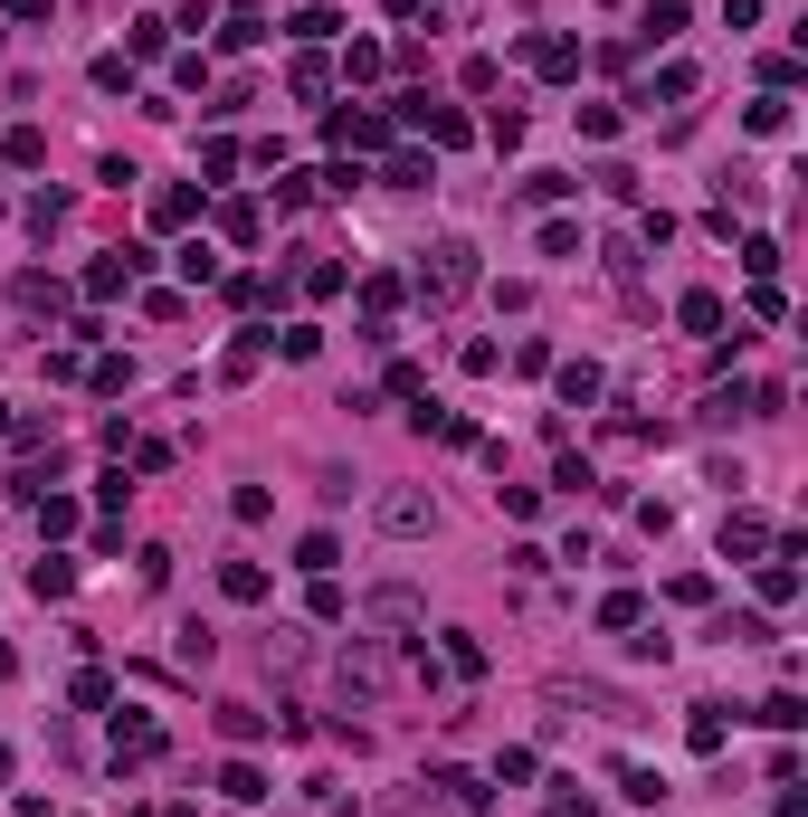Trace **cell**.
I'll list each match as a JSON object with an SVG mask.
<instances>
[{"mask_svg": "<svg viewBox=\"0 0 808 817\" xmlns=\"http://www.w3.org/2000/svg\"><path fill=\"white\" fill-rule=\"evenodd\" d=\"M0 779H10V742H0Z\"/></svg>", "mask_w": 808, "mask_h": 817, "instance_id": "cell-46", "label": "cell"}, {"mask_svg": "<svg viewBox=\"0 0 808 817\" xmlns=\"http://www.w3.org/2000/svg\"><path fill=\"white\" fill-rule=\"evenodd\" d=\"M95 86L124 95V86H134V57H124V48H115V57H95Z\"/></svg>", "mask_w": 808, "mask_h": 817, "instance_id": "cell-34", "label": "cell"}, {"mask_svg": "<svg viewBox=\"0 0 808 817\" xmlns=\"http://www.w3.org/2000/svg\"><path fill=\"white\" fill-rule=\"evenodd\" d=\"M760 542H770V523H760V514H733V523H723V561H752Z\"/></svg>", "mask_w": 808, "mask_h": 817, "instance_id": "cell-12", "label": "cell"}, {"mask_svg": "<svg viewBox=\"0 0 808 817\" xmlns=\"http://www.w3.org/2000/svg\"><path fill=\"white\" fill-rule=\"evenodd\" d=\"M448 666H457V675H485V647H475L466 628H448Z\"/></svg>", "mask_w": 808, "mask_h": 817, "instance_id": "cell-32", "label": "cell"}, {"mask_svg": "<svg viewBox=\"0 0 808 817\" xmlns=\"http://www.w3.org/2000/svg\"><path fill=\"white\" fill-rule=\"evenodd\" d=\"M219 789H229L238 808H258V798H266V771H258V761H229V771H219Z\"/></svg>", "mask_w": 808, "mask_h": 817, "instance_id": "cell-14", "label": "cell"}, {"mask_svg": "<svg viewBox=\"0 0 808 817\" xmlns=\"http://www.w3.org/2000/svg\"><path fill=\"white\" fill-rule=\"evenodd\" d=\"M266 343H276L285 362H314V352H324V333H314V324H285V333H266Z\"/></svg>", "mask_w": 808, "mask_h": 817, "instance_id": "cell-19", "label": "cell"}, {"mask_svg": "<svg viewBox=\"0 0 808 817\" xmlns=\"http://www.w3.org/2000/svg\"><path fill=\"white\" fill-rule=\"evenodd\" d=\"M124 57H162V20H134V29H124Z\"/></svg>", "mask_w": 808, "mask_h": 817, "instance_id": "cell-33", "label": "cell"}, {"mask_svg": "<svg viewBox=\"0 0 808 817\" xmlns=\"http://www.w3.org/2000/svg\"><path fill=\"white\" fill-rule=\"evenodd\" d=\"M10 304L20 314H67V285L48 276V266H29V276H10Z\"/></svg>", "mask_w": 808, "mask_h": 817, "instance_id": "cell-6", "label": "cell"}, {"mask_svg": "<svg viewBox=\"0 0 808 817\" xmlns=\"http://www.w3.org/2000/svg\"><path fill=\"white\" fill-rule=\"evenodd\" d=\"M675 324H685V333H723V295H713V285H694V295L675 304Z\"/></svg>", "mask_w": 808, "mask_h": 817, "instance_id": "cell-11", "label": "cell"}, {"mask_svg": "<svg viewBox=\"0 0 808 817\" xmlns=\"http://www.w3.org/2000/svg\"><path fill=\"white\" fill-rule=\"evenodd\" d=\"M343 285H353V266H333V258L305 266V295H343Z\"/></svg>", "mask_w": 808, "mask_h": 817, "instance_id": "cell-38", "label": "cell"}, {"mask_svg": "<svg viewBox=\"0 0 808 817\" xmlns=\"http://www.w3.org/2000/svg\"><path fill=\"white\" fill-rule=\"evenodd\" d=\"M219 732H229V742H258L266 713H248V703H219Z\"/></svg>", "mask_w": 808, "mask_h": 817, "instance_id": "cell-25", "label": "cell"}, {"mask_svg": "<svg viewBox=\"0 0 808 817\" xmlns=\"http://www.w3.org/2000/svg\"><path fill=\"white\" fill-rule=\"evenodd\" d=\"M485 143H495V153H514V143H523V115H514V105H495V124H485Z\"/></svg>", "mask_w": 808, "mask_h": 817, "instance_id": "cell-43", "label": "cell"}, {"mask_svg": "<svg viewBox=\"0 0 808 817\" xmlns=\"http://www.w3.org/2000/svg\"><path fill=\"white\" fill-rule=\"evenodd\" d=\"M742 124H752L760 143H770V134H789V95H760V105H752V115H742Z\"/></svg>", "mask_w": 808, "mask_h": 817, "instance_id": "cell-18", "label": "cell"}, {"mask_svg": "<svg viewBox=\"0 0 808 817\" xmlns=\"http://www.w3.org/2000/svg\"><path fill=\"white\" fill-rule=\"evenodd\" d=\"M29 589H39V599H67V589H76V561H57V552H48L39 570H29Z\"/></svg>", "mask_w": 808, "mask_h": 817, "instance_id": "cell-16", "label": "cell"}, {"mask_svg": "<svg viewBox=\"0 0 808 817\" xmlns=\"http://www.w3.org/2000/svg\"><path fill=\"white\" fill-rule=\"evenodd\" d=\"M361 304H371V324H380V314L400 304V276H361Z\"/></svg>", "mask_w": 808, "mask_h": 817, "instance_id": "cell-39", "label": "cell"}, {"mask_svg": "<svg viewBox=\"0 0 808 817\" xmlns=\"http://www.w3.org/2000/svg\"><path fill=\"white\" fill-rule=\"evenodd\" d=\"M685 742L704 751V761H713V751H723V713H713V703H694V723H685Z\"/></svg>", "mask_w": 808, "mask_h": 817, "instance_id": "cell-20", "label": "cell"}, {"mask_svg": "<svg viewBox=\"0 0 808 817\" xmlns=\"http://www.w3.org/2000/svg\"><path fill=\"white\" fill-rule=\"evenodd\" d=\"M760 599H770V608L799 599V561H760Z\"/></svg>", "mask_w": 808, "mask_h": 817, "instance_id": "cell-15", "label": "cell"}, {"mask_svg": "<svg viewBox=\"0 0 808 817\" xmlns=\"http://www.w3.org/2000/svg\"><path fill=\"white\" fill-rule=\"evenodd\" d=\"M543 817H599V808H590L580 789H552V808H543Z\"/></svg>", "mask_w": 808, "mask_h": 817, "instance_id": "cell-44", "label": "cell"}, {"mask_svg": "<svg viewBox=\"0 0 808 817\" xmlns=\"http://www.w3.org/2000/svg\"><path fill=\"white\" fill-rule=\"evenodd\" d=\"M39 533H48V542L76 533V504H67V494H39Z\"/></svg>", "mask_w": 808, "mask_h": 817, "instance_id": "cell-28", "label": "cell"}, {"mask_svg": "<svg viewBox=\"0 0 808 817\" xmlns=\"http://www.w3.org/2000/svg\"><path fill=\"white\" fill-rule=\"evenodd\" d=\"M647 608H638V589H609V599H599V628H638Z\"/></svg>", "mask_w": 808, "mask_h": 817, "instance_id": "cell-23", "label": "cell"}, {"mask_svg": "<svg viewBox=\"0 0 808 817\" xmlns=\"http://www.w3.org/2000/svg\"><path fill=\"white\" fill-rule=\"evenodd\" d=\"M380 533H400V542H409V533H438V504H428V494H409V485L380 494Z\"/></svg>", "mask_w": 808, "mask_h": 817, "instance_id": "cell-5", "label": "cell"}, {"mask_svg": "<svg viewBox=\"0 0 808 817\" xmlns=\"http://www.w3.org/2000/svg\"><path fill=\"white\" fill-rule=\"evenodd\" d=\"M343 153H380L390 143V115H371V105H333V124H324Z\"/></svg>", "mask_w": 808, "mask_h": 817, "instance_id": "cell-3", "label": "cell"}, {"mask_svg": "<svg viewBox=\"0 0 808 817\" xmlns=\"http://www.w3.org/2000/svg\"><path fill=\"white\" fill-rule=\"evenodd\" d=\"M285 86H295V95H305V105H314V95L333 86V67H324V57H295V76H285Z\"/></svg>", "mask_w": 808, "mask_h": 817, "instance_id": "cell-30", "label": "cell"}, {"mask_svg": "<svg viewBox=\"0 0 808 817\" xmlns=\"http://www.w3.org/2000/svg\"><path fill=\"white\" fill-rule=\"evenodd\" d=\"M153 219H162V229H181V219H200V190H162V200H153Z\"/></svg>", "mask_w": 808, "mask_h": 817, "instance_id": "cell-27", "label": "cell"}, {"mask_svg": "<svg viewBox=\"0 0 808 817\" xmlns=\"http://www.w3.org/2000/svg\"><path fill=\"white\" fill-rule=\"evenodd\" d=\"M258 352H266V333H238V343H229V362H219V371H229V380H248V371H258Z\"/></svg>", "mask_w": 808, "mask_h": 817, "instance_id": "cell-26", "label": "cell"}, {"mask_svg": "<svg viewBox=\"0 0 808 817\" xmlns=\"http://www.w3.org/2000/svg\"><path fill=\"white\" fill-rule=\"evenodd\" d=\"M10 163H20V171L48 163V134H39V124H20V134H10Z\"/></svg>", "mask_w": 808, "mask_h": 817, "instance_id": "cell-31", "label": "cell"}, {"mask_svg": "<svg viewBox=\"0 0 808 817\" xmlns=\"http://www.w3.org/2000/svg\"><path fill=\"white\" fill-rule=\"evenodd\" d=\"M29 229L57 238V229H67V200H57V190H39V200H29Z\"/></svg>", "mask_w": 808, "mask_h": 817, "instance_id": "cell-24", "label": "cell"}, {"mask_svg": "<svg viewBox=\"0 0 808 817\" xmlns=\"http://www.w3.org/2000/svg\"><path fill=\"white\" fill-rule=\"evenodd\" d=\"M67 694H76V703H86V713H105V703H115V684H105V675H95V666H86V675H76V684H67Z\"/></svg>", "mask_w": 808, "mask_h": 817, "instance_id": "cell-40", "label": "cell"}, {"mask_svg": "<svg viewBox=\"0 0 808 817\" xmlns=\"http://www.w3.org/2000/svg\"><path fill=\"white\" fill-rule=\"evenodd\" d=\"M638 39H647V48L685 39V0H647V10H638Z\"/></svg>", "mask_w": 808, "mask_h": 817, "instance_id": "cell-8", "label": "cell"}, {"mask_svg": "<svg viewBox=\"0 0 808 817\" xmlns=\"http://www.w3.org/2000/svg\"><path fill=\"white\" fill-rule=\"evenodd\" d=\"M333 561H343V542H333V533H305V552H295V570H314V580H324Z\"/></svg>", "mask_w": 808, "mask_h": 817, "instance_id": "cell-22", "label": "cell"}, {"mask_svg": "<svg viewBox=\"0 0 808 817\" xmlns=\"http://www.w3.org/2000/svg\"><path fill=\"white\" fill-rule=\"evenodd\" d=\"M657 95H665V105H685V95H694V67H685V57H675V67H657V86H647L638 105H657Z\"/></svg>", "mask_w": 808, "mask_h": 817, "instance_id": "cell-17", "label": "cell"}, {"mask_svg": "<svg viewBox=\"0 0 808 817\" xmlns=\"http://www.w3.org/2000/svg\"><path fill=\"white\" fill-rule=\"evenodd\" d=\"M713 637H723V647H760L770 628H760V618H713Z\"/></svg>", "mask_w": 808, "mask_h": 817, "instance_id": "cell-37", "label": "cell"}, {"mask_svg": "<svg viewBox=\"0 0 808 817\" xmlns=\"http://www.w3.org/2000/svg\"><path fill=\"white\" fill-rule=\"evenodd\" d=\"M143 761H162V723H143V713H115V771H143Z\"/></svg>", "mask_w": 808, "mask_h": 817, "instance_id": "cell-4", "label": "cell"}, {"mask_svg": "<svg viewBox=\"0 0 808 817\" xmlns=\"http://www.w3.org/2000/svg\"><path fill=\"white\" fill-rule=\"evenodd\" d=\"M760 723H770V732H799L808 703H799V694H770V703H760Z\"/></svg>", "mask_w": 808, "mask_h": 817, "instance_id": "cell-29", "label": "cell"}, {"mask_svg": "<svg viewBox=\"0 0 808 817\" xmlns=\"http://www.w3.org/2000/svg\"><path fill=\"white\" fill-rule=\"evenodd\" d=\"M371 628H419V589H409V580L371 589Z\"/></svg>", "mask_w": 808, "mask_h": 817, "instance_id": "cell-7", "label": "cell"}, {"mask_svg": "<svg viewBox=\"0 0 808 817\" xmlns=\"http://www.w3.org/2000/svg\"><path fill=\"white\" fill-rule=\"evenodd\" d=\"M390 190H428V153H390V171H380Z\"/></svg>", "mask_w": 808, "mask_h": 817, "instance_id": "cell-21", "label": "cell"}, {"mask_svg": "<svg viewBox=\"0 0 808 817\" xmlns=\"http://www.w3.org/2000/svg\"><path fill=\"white\" fill-rule=\"evenodd\" d=\"M219 589L248 608V599H266V570H258V561H219Z\"/></svg>", "mask_w": 808, "mask_h": 817, "instance_id": "cell-13", "label": "cell"}, {"mask_svg": "<svg viewBox=\"0 0 808 817\" xmlns=\"http://www.w3.org/2000/svg\"><path fill=\"white\" fill-rule=\"evenodd\" d=\"M266 504H276L266 485H238V494H229V514H238V523H266Z\"/></svg>", "mask_w": 808, "mask_h": 817, "instance_id": "cell-36", "label": "cell"}, {"mask_svg": "<svg viewBox=\"0 0 808 817\" xmlns=\"http://www.w3.org/2000/svg\"><path fill=\"white\" fill-rule=\"evenodd\" d=\"M333 684H343V703H380V684H390V656H380L371 637H353V647H343V666H333Z\"/></svg>", "mask_w": 808, "mask_h": 817, "instance_id": "cell-2", "label": "cell"}, {"mask_svg": "<svg viewBox=\"0 0 808 817\" xmlns=\"http://www.w3.org/2000/svg\"><path fill=\"white\" fill-rule=\"evenodd\" d=\"M428 789H448V808H485V789H495V779H475V771H428Z\"/></svg>", "mask_w": 808, "mask_h": 817, "instance_id": "cell-10", "label": "cell"}, {"mask_svg": "<svg viewBox=\"0 0 808 817\" xmlns=\"http://www.w3.org/2000/svg\"><path fill=\"white\" fill-rule=\"evenodd\" d=\"M419 295H428V304L475 295V248H466V238H438V248L419 258Z\"/></svg>", "mask_w": 808, "mask_h": 817, "instance_id": "cell-1", "label": "cell"}, {"mask_svg": "<svg viewBox=\"0 0 808 817\" xmlns=\"http://www.w3.org/2000/svg\"><path fill=\"white\" fill-rule=\"evenodd\" d=\"M343 76H353V86H371V76H380V48H371V39H353V57H343Z\"/></svg>", "mask_w": 808, "mask_h": 817, "instance_id": "cell-41", "label": "cell"}, {"mask_svg": "<svg viewBox=\"0 0 808 817\" xmlns=\"http://www.w3.org/2000/svg\"><path fill=\"white\" fill-rule=\"evenodd\" d=\"M599 390H609L599 362H562V409H599Z\"/></svg>", "mask_w": 808, "mask_h": 817, "instance_id": "cell-9", "label": "cell"}, {"mask_svg": "<svg viewBox=\"0 0 808 817\" xmlns=\"http://www.w3.org/2000/svg\"><path fill=\"white\" fill-rule=\"evenodd\" d=\"M570 190H580L570 171H533V181H523V200H570Z\"/></svg>", "mask_w": 808, "mask_h": 817, "instance_id": "cell-35", "label": "cell"}, {"mask_svg": "<svg viewBox=\"0 0 808 817\" xmlns=\"http://www.w3.org/2000/svg\"><path fill=\"white\" fill-rule=\"evenodd\" d=\"M10 20H29V29H39V20H48V0H10Z\"/></svg>", "mask_w": 808, "mask_h": 817, "instance_id": "cell-45", "label": "cell"}, {"mask_svg": "<svg viewBox=\"0 0 808 817\" xmlns=\"http://www.w3.org/2000/svg\"><path fill=\"white\" fill-rule=\"evenodd\" d=\"M618 789L638 798V808H657V798H665V779H657V771H618Z\"/></svg>", "mask_w": 808, "mask_h": 817, "instance_id": "cell-42", "label": "cell"}]
</instances>
